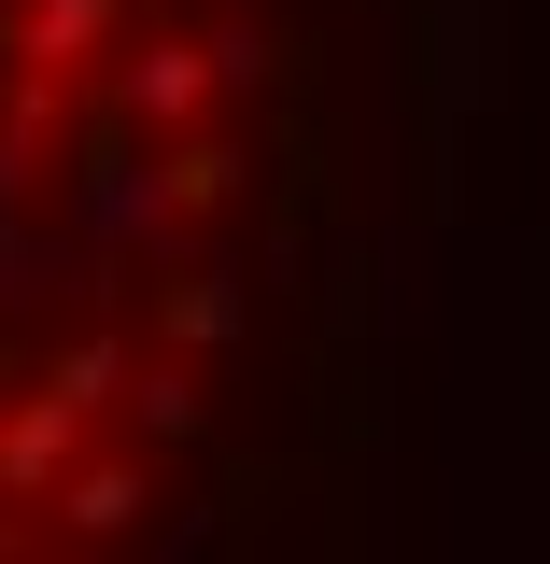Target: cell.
<instances>
[{
	"mask_svg": "<svg viewBox=\"0 0 550 564\" xmlns=\"http://www.w3.org/2000/svg\"><path fill=\"white\" fill-rule=\"evenodd\" d=\"M452 128L466 0H0V551L325 508Z\"/></svg>",
	"mask_w": 550,
	"mask_h": 564,
	"instance_id": "obj_1",
	"label": "cell"
}]
</instances>
